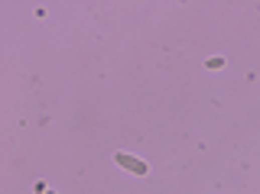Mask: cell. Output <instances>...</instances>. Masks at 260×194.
<instances>
[{
  "mask_svg": "<svg viewBox=\"0 0 260 194\" xmlns=\"http://www.w3.org/2000/svg\"><path fill=\"white\" fill-rule=\"evenodd\" d=\"M114 162H117L124 172H134V175H147V172H150V165L143 162V158L130 156V152H114Z\"/></svg>",
  "mask_w": 260,
  "mask_h": 194,
  "instance_id": "cell-1",
  "label": "cell"
},
{
  "mask_svg": "<svg viewBox=\"0 0 260 194\" xmlns=\"http://www.w3.org/2000/svg\"><path fill=\"white\" fill-rule=\"evenodd\" d=\"M205 68H211V72H218V68H224V58H221V55H211V58L205 62Z\"/></svg>",
  "mask_w": 260,
  "mask_h": 194,
  "instance_id": "cell-2",
  "label": "cell"
}]
</instances>
